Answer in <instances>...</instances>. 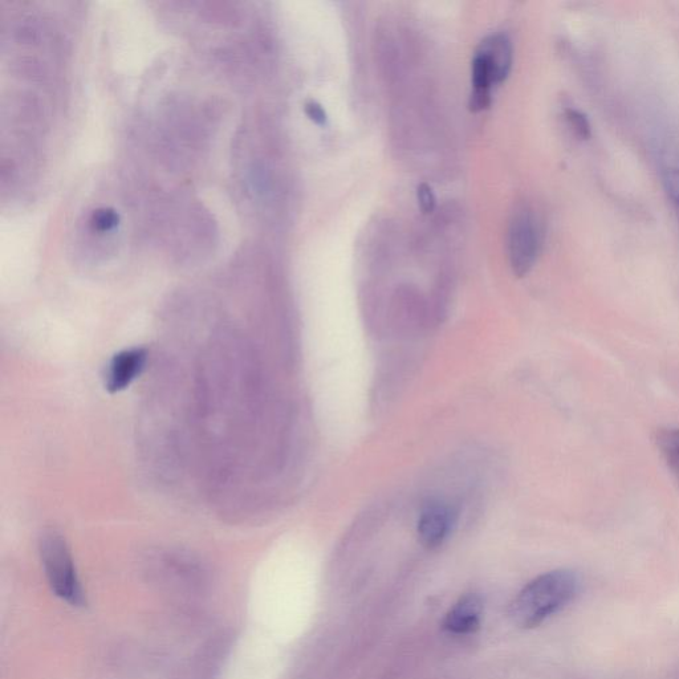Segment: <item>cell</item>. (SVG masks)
I'll list each match as a JSON object with an SVG mask.
<instances>
[{
	"label": "cell",
	"instance_id": "4",
	"mask_svg": "<svg viewBox=\"0 0 679 679\" xmlns=\"http://www.w3.org/2000/svg\"><path fill=\"white\" fill-rule=\"evenodd\" d=\"M455 522L454 511L449 504L442 500H430L422 507L418 518V538L426 548H437L445 543L453 530Z\"/></svg>",
	"mask_w": 679,
	"mask_h": 679
},
{
	"label": "cell",
	"instance_id": "11",
	"mask_svg": "<svg viewBox=\"0 0 679 679\" xmlns=\"http://www.w3.org/2000/svg\"><path fill=\"white\" fill-rule=\"evenodd\" d=\"M417 199L420 203L421 210L425 214L433 213L435 205H437V199L433 193L432 187L428 184H421L417 187Z\"/></svg>",
	"mask_w": 679,
	"mask_h": 679
},
{
	"label": "cell",
	"instance_id": "10",
	"mask_svg": "<svg viewBox=\"0 0 679 679\" xmlns=\"http://www.w3.org/2000/svg\"><path fill=\"white\" fill-rule=\"evenodd\" d=\"M662 180L666 193L679 211V162L665 166L662 170Z\"/></svg>",
	"mask_w": 679,
	"mask_h": 679
},
{
	"label": "cell",
	"instance_id": "2",
	"mask_svg": "<svg viewBox=\"0 0 679 679\" xmlns=\"http://www.w3.org/2000/svg\"><path fill=\"white\" fill-rule=\"evenodd\" d=\"M42 560L52 591L71 605L84 604V595L77 579L71 555L59 535L50 534L42 540Z\"/></svg>",
	"mask_w": 679,
	"mask_h": 679
},
{
	"label": "cell",
	"instance_id": "8",
	"mask_svg": "<svg viewBox=\"0 0 679 679\" xmlns=\"http://www.w3.org/2000/svg\"><path fill=\"white\" fill-rule=\"evenodd\" d=\"M656 442L670 471L679 483V428L658 430Z\"/></svg>",
	"mask_w": 679,
	"mask_h": 679
},
{
	"label": "cell",
	"instance_id": "1",
	"mask_svg": "<svg viewBox=\"0 0 679 679\" xmlns=\"http://www.w3.org/2000/svg\"><path fill=\"white\" fill-rule=\"evenodd\" d=\"M579 580L567 569L536 577L518 593L510 605V617L520 628H535L559 613L575 599Z\"/></svg>",
	"mask_w": 679,
	"mask_h": 679
},
{
	"label": "cell",
	"instance_id": "9",
	"mask_svg": "<svg viewBox=\"0 0 679 679\" xmlns=\"http://www.w3.org/2000/svg\"><path fill=\"white\" fill-rule=\"evenodd\" d=\"M565 120L573 133L576 134L580 140H591L592 137V126L589 123L588 117L584 115L583 112L575 108H565L564 111Z\"/></svg>",
	"mask_w": 679,
	"mask_h": 679
},
{
	"label": "cell",
	"instance_id": "3",
	"mask_svg": "<svg viewBox=\"0 0 679 679\" xmlns=\"http://www.w3.org/2000/svg\"><path fill=\"white\" fill-rule=\"evenodd\" d=\"M540 247L542 230L538 218L531 210L523 209L514 214L508 233V254L516 276L522 278L535 266Z\"/></svg>",
	"mask_w": 679,
	"mask_h": 679
},
{
	"label": "cell",
	"instance_id": "12",
	"mask_svg": "<svg viewBox=\"0 0 679 679\" xmlns=\"http://www.w3.org/2000/svg\"><path fill=\"white\" fill-rule=\"evenodd\" d=\"M306 113L309 120H312L313 123L320 126L327 124V113H325L323 107H321L319 103H316V101H308L306 104Z\"/></svg>",
	"mask_w": 679,
	"mask_h": 679
},
{
	"label": "cell",
	"instance_id": "5",
	"mask_svg": "<svg viewBox=\"0 0 679 679\" xmlns=\"http://www.w3.org/2000/svg\"><path fill=\"white\" fill-rule=\"evenodd\" d=\"M146 357L148 356H146L145 349L142 348L126 349V351L117 353L109 363L107 374H105V386L109 392H121L128 388L144 371Z\"/></svg>",
	"mask_w": 679,
	"mask_h": 679
},
{
	"label": "cell",
	"instance_id": "13",
	"mask_svg": "<svg viewBox=\"0 0 679 679\" xmlns=\"http://www.w3.org/2000/svg\"><path fill=\"white\" fill-rule=\"evenodd\" d=\"M117 221H119L117 215L107 210L100 211V213L95 214V217H93V223H95L99 230L112 229V227L116 226Z\"/></svg>",
	"mask_w": 679,
	"mask_h": 679
},
{
	"label": "cell",
	"instance_id": "6",
	"mask_svg": "<svg viewBox=\"0 0 679 679\" xmlns=\"http://www.w3.org/2000/svg\"><path fill=\"white\" fill-rule=\"evenodd\" d=\"M483 600L478 595H466L457 601L443 621V628L451 634L463 636L477 632L483 616Z\"/></svg>",
	"mask_w": 679,
	"mask_h": 679
},
{
	"label": "cell",
	"instance_id": "7",
	"mask_svg": "<svg viewBox=\"0 0 679 679\" xmlns=\"http://www.w3.org/2000/svg\"><path fill=\"white\" fill-rule=\"evenodd\" d=\"M493 65L496 83H502L510 75L512 67V47L506 35H493L483 40L479 50Z\"/></svg>",
	"mask_w": 679,
	"mask_h": 679
}]
</instances>
